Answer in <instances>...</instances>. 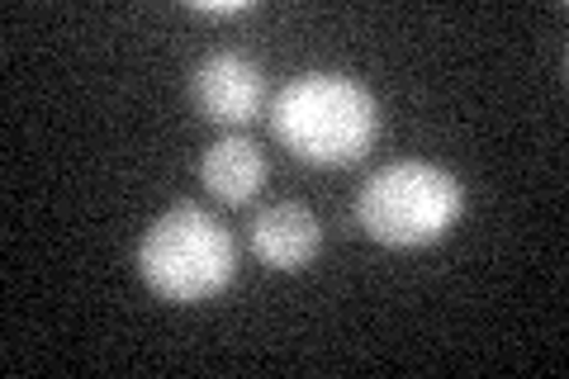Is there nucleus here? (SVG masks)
<instances>
[{
  "label": "nucleus",
  "instance_id": "nucleus-1",
  "mask_svg": "<svg viewBox=\"0 0 569 379\" xmlns=\"http://www.w3.org/2000/svg\"><path fill=\"white\" fill-rule=\"evenodd\" d=\"M271 133L309 167H347L380 133L376 96L337 71H305L271 100Z\"/></svg>",
  "mask_w": 569,
  "mask_h": 379
},
{
  "label": "nucleus",
  "instance_id": "nucleus-5",
  "mask_svg": "<svg viewBox=\"0 0 569 379\" xmlns=\"http://www.w3.org/2000/svg\"><path fill=\"white\" fill-rule=\"evenodd\" d=\"M247 242H252L261 266L305 270L318 257V247H323V228H318V219L305 205H271V209H261L252 219Z\"/></svg>",
  "mask_w": 569,
  "mask_h": 379
},
{
  "label": "nucleus",
  "instance_id": "nucleus-3",
  "mask_svg": "<svg viewBox=\"0 0 569 379\" xmlns=\"http://www.w3.org/2000/svg\"><path fill=\"white\" fill-rule=\"evenodd\" d=\"M233 270H238L233 232L200 205H176L157 213L138 242V276L148 280L152 295L171 303L213 299L233 280Z\"/></svg>",
  "mask_w": 569,
  "mask_h": 379
},
{
  "label": "nucleus",
  "instance_id": "nucleus-7",
  "mask_svg": "<svg viewBox=\"0 0 569 379\" xmlns=\"http://www.w3.org/2000/svg\"><path fill=\"white\" fill-rule=\"evenodd\" d=\"M194 14H209V20H233V14H252V0H194Z\"/></svg>",
  "mask_w": 569,
  "mask_h": 379
},
{
  "label": "nucleus",
  "instance_id": "nucleus-6",
  "mask_svg": "<svg viewBox=\"0 0 569 379\" xmlns=\"http://www.w3.org/2000/svg\"><path fill=\"white\" fill-rule=\"evenodd\" d=\"M200 180L219 205H247L266 186V157L247 133H223L200 157Z\"/></svg>",
  "mask_w": 569,
  "mask_h": 379
},
{
  "label": "nucleus",
  "instance_id": "nucleus-4",
  "mask_svg": "<svg viewBox=\"0 0 569 379\" xmlns=\"http://www.w3.org/2000/svg\"><path fill=\"white\" fill-rule=\"evenodd\" d=\"M194 104L209 123H223V129H242L252 123L266 104V77L261 67L247 58V52H213L194 67Z\"/></svg>",
  "mask_w": 569,
  "mask_h": 379
},
{
  "label": "nucleus",
  "instance_id": "nucleus-2",
  "mask_svg": "<svg viewBox=\"0 0 569 379\" xmlns=\"http://www.w3.org/2000/svg\"><path fill=\"white\" fill-rule=\"evenodd\" d=\"M466 213V190L437 161H389L356 195V223L380 247H432Z\"/></svg>",
  "mask_w": 569,
  "mask_h": 379
}]
</instances>
